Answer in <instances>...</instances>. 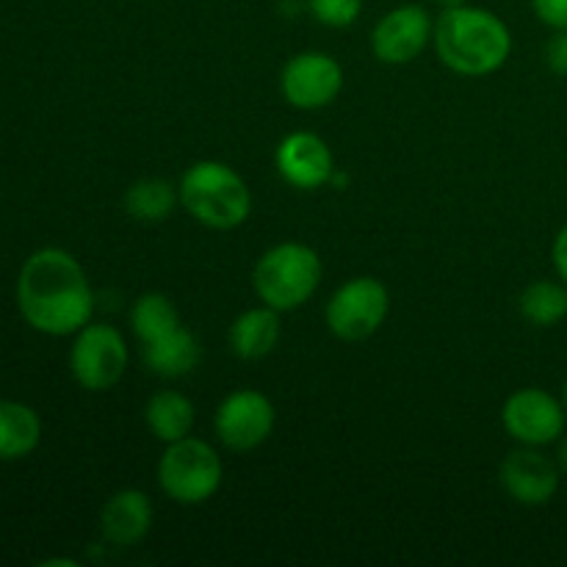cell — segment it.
<instances>
[{"label":"cell","instance_id":"1","mask_svg":"<svg viewBox=\"0 0 567 567\" xmlns=\"http://www.w3.org/2000/svg\"><path fill=\"white\" fill-rule=\"evenodd\" d=\"M17 305L37 332L72 336L92 319L94 297L83 266L64 249L44 247L22 264Z\"/></svg>","mask_w":567,"mask_h":567},{"label":"cell","instance_id":"2","mask_svg":"<svg viewBox=\"0 0 567 567\" xmlns=\"http://www.w3.org/2000/svg\"><path fill=\"white\" fill-rule=\"evenodd\" d=\"M432 39L443 64L468 78L493 75L513 53V33L507 22L493 11L468 3L443 9Z\"/></svg>","mask_w":567,"mask_h":567},{"label":"cell","instance_id":"3","mask_svg":"<svg viewBox=\"0 0 567 567\" xmlns=\"http://www.w3.org/2000/svg\"><path fill=\"white\" fill-rule=\"evenodd\" d=\"M181 203L199 225L210 230H233L252 210L247 183L236 169L219 161H197L181 181Z\"/></svg>","mask_w":567,"mask_h":567},{"label":"cell","instance_id":"4","mask_svg":"<svg viewBox=\"0 0 567 567\" xmlns=\"http://www.w3.org/2000/svg\"><path fill=\"white\" fill-rule=\"evenodd\" d=\"M321 282V258L308 244L286 241L260 255L252 271L255 293L264 305L288 313L308 302Z\"/></svg>","mask_w":567,"mask_h":567},{"label":"cell","instance_id":"5","mask_svg":"<svg viewBox=\"0 0 567 567\" xmlns=\"http://www.w3.org/2000/svg\"><path fill=\"white\" fill-rule=\"evenodd\" d=\"M221 476H225V465H221L216 449L192 435L166 443V452L161 454V491L183 507H197L216 496V491L221 487Z\"/></svg>","mask_w":567,"mask_h":567},{"label":"cell","instance_id":"6","mask_svg":"<svg viewBox=\"0 0 567 567\" xmlns=\"http://www.w3.org/2000/svg\"><path fill=\"white\" fill-rule=\"evenodd\" d=\"M391 297L377 277H354L332 293L327 305V327L341 341H365L388 319Z\"/></svg>","mask_w":567,"mask_h":567},{"label":"cell","instance_id":"7","mask_svg":"<svg viewBox=\"0 0 567 567\" xmlns=\"http://www.w3.org/2000/svg\"><path fill=\"white\" fill-rule=\"evenodd\" d=\"M72 377L86 391H109L125 377L127 343L111 324H86L70 349Z\"/></svg>","mask_w":567,"mask_h":567},{"label":"cell","instance_id":"8","mask_svg":"<svg viewBox=\"0 0 567 567\" xmlns=\"http://www.w3.org/2000/svg\"><path fill=\"white\" fill-rule=\"evenodd\" d=\"M504 430L524 446H548L565 435L567 410L543 388H520L504 402Z\"/></svg>","mask_w":567,"mask_h":567},{"label":"cell","instance_id":"9","mask_svg":"<svg viewBox=\"0 0 567 567\" xmlns=\"http://www.w3.org/2000/svg\"><path fill=\"white\" fill-rule=\"evenodd\" d=\"M214 430L233 452H252L260 443L269 441L275 430V404L252 388L233 391L216 408Z\"/></svg>","mask_w":567,"mask_h":567},{"label":"cell","instance_id":"10","mask_svg":"<svg viewBox=\"0 0 567 567\" xmlns=\"http://www.w3.org/2000/svg\"><path fill=\"white\" fill-rule=\"evenodd\" d=\"M341 86L343 70L330 53L308 50L282 66L280 92L299 111L327 109L341 94Z\"/></svg>","mask_w":567,"mask_h":567},{"label":"cell","instance_id":"11","mask_svg":"<svg viewBox=\"0 0 567 567\" xmlns=\"http://www.w3.org/2000/svg\"><path fill=\"white\" fill-rule=\"evenodd\" d=\"M432 31H435V25H432L424 6H399L377 22L374 33H371V50L382 64H410L424 53Z\"/></svg>","mask_w":567,"mask_h":567},{"label":"cell","instance_id":"12","mask_svg":"<svg viewBox=\"0 0 567 567\" xmlns=\"http://www.w3.org/2000/svg\"><path fill=\"white\" fill-rule=\"evenodd\" d=\"M498 482L513 502L524 507H543L559 491V463L537 452V446H524L504 460Z\"/></svg>","mask_w":567,"mask_h":567},{"label":"cell","instance_id":"13","mask_svg":"<svg viewBox=\"0 0 567 567\" xmlns=\"http://www.w3.org/2000/svg\"><path fill=\"white\" fill-rule=\"evenodd\" d=\"M275 164L282 181L302 192L327 186L336 175V161L327 142L308 131H297L282 138L275 153Z\"/></svg>","mask_w":567,"mask_h":567},{"label":"cell","instance_id":"14","mask_svg":"<svg viewBox=\"0 0 567 567\" xmlns=\"http://www.w3.org/2000/svg\"><path fill=\"white\" fill-rule=\"evenodd\" d=\"M153 529V502L144 491H120L100 513V532L114 546H136Z\"/></svg>","mask_w":567,"mask_h":567},{"label":"cell","instance_id":"15","mask_svg":"<svg viewBox=\"0 0 567 567\" xmlns=\"http://www.w3.org/2000/svg\"><path fill=\"white\" fill-rule=\"evenodd\" d=\"M142 358L153 374L166 377V380H177L197 369L199 358H203V347H199L197 336L177 324L175 330L164 332L161 338L142 343Z\"/></svg>","mask_w":567,"mask_h":567},{"label":"cell","instance_id":"16","mask_svg":"<svg viewBox=\"0 0 567 567\" xmlns=\"http://www.w3.org/2000/svg\"><path fill=\"white\" fill-rule=\"evenodd\" d=\"M282 324L280 310L260 305V308L247 310L230 324V349L241 360H260L275 352L280 343Z\"/></svg>","mask_w":567,"mask_h":567},{"label":"cell","instance_id":"17","mask_svg":"<svg viewBox=\"0 0 567 567\" xmlns=\"http://www.w3.org/2000/svg\"><path fill=\"white\" fill-rule=\"evenodd\" d=\"M144 421L147 430L153 432L158 441L175 443L192 435L194 421H197V410H194L192 399L183 396L177 391H161L144 408Z\"/></svg>","mask_w":567,"mask_h":567},{"label":"cell","instance_id":"18","mask_svg":"<svg viewBox=\"0 0 567 567\" xmlns=\"http://www.w3.org/2000/svg\"><path fill=\"white\" fill-rule=\"evenodd\" d=\"M42 441V421L28 404L0 399V460L28 457Z\"/></svg>","mask_w":567,"mask_h":567},{"label":"cell","instance_id":"19","mask_svg":"<svg viewBox=\"0 0 567 567\" xmlns=\"http://www.w3.org/2000/svg\"><path fill=\"white\" fill-rule=\"evenodd\" d=\"M520 316L535 327H557L567 319V286L554 280H537L520 293Z\"/></svg>","mask_w":567,"mask_h":567},{"label":"cell","instance_id":"20","mask_svg":"<svg viewBox=\"0 0 567 567\" xmlns=\"http://www.w3.org/2000/svg\"><path fill=\"white\" fill-rule=\"evenodd\" d=\"M181 192L161 177H144L125 192V210L138 221H161L175 210Z\"/></svg>","mask_w":567,"mask_h":567},{"label":"cell","instance_id":"21","mask_svg":"<svg viewBox=\"0 0 567 567\" xmlns=\"http://www.w3.org/2000/svg\"><path fill=\"white\" fill-rule=\"evenodd\" d=\"M131 324L138 341L147 343L153 338H161L164 332L175 330L181 324V316H177V308L172 305L169 297H164V293H144L133 305Z\"/></svg>","mask_w":567,"mask_h":567},{"label":"cell","instance_id":"22","mask_svg":"<svg viewBox=\"0 0 567 567\" xmlns=\"http://www.w3.org/2000/svg\"><path fill=\"white\" fill-rule=\"evenodd\" d=\"M308 9L321 25L347 28L363 11V0H308Z\"/></svg>","mask_w":567,"mask_h":567},{"label":"cell","instance_id":"23","mask_svg":"<svg viewBox=\"0 0 567 567\" xmlns=\"http://www.w3.org/2000/svg\"><path fill=\"white\" fill-rule=\"evenodd\" d=\"M537 20L554 31H567V0H532Z\"/></svg>","mask_w":567,"mask_h":567},{"label":"cell","instance_id":"24","mask_svg":"<svg viewBox=\"0 0 567 567\" xmlns=\"http://www.w3.org/2000/svg\"><path fill=\"white\" fill-rule=\"evenodd\" d=\"M546 64L557 75H567V31H557L546 42Z\"/></svg>","mask_w":567,"mask_h":567},{"label":"cell","instance_id":"25","mask_svg":"<svg viewBox=\"0 0 567 567\" xmlns=\"http://www.w3.org/2000/svg\"><path fill=\"white\" fill-rule=\"evenodd\" d=\"M551 258H554V269H557L559 280L567 286V225L557 233V238H554Z\"/></svg>","mask_w":567,"mask_h":567},{"label":"cell","instance_id":"26","mask_svg":"<svg viewBox=\"0 0 567 567\" xmlns=\"http://www.w3.org/2000/svg\"><path fill=\"white\" fill-rule=\"evenodd\" d=\"M557 463H559V468H563L565 474H567V435L563 437V441H559V449H557Z\"/></svg>","mask_w":567,"mask_h":567},{"label":"cell","instance_id":"27","mask_svg":"<svg viewBox=\"0 0 567 567\" xmlns=\"http://www.w3.org/2000/svg\"><path fill=\"white\" fill-rule=\"evenodd\" d=\"M435 3H441L443 9H454V6H463L468 3V0H435Z\"/></svg>","mask_w":567,"mask_h":567},{"label":"cell","instance_id":"28","mask_svg":"<svg viewBox=\"0 0 567 567\" xmlns=\"http://www.w3.org/2000/svg\"><path fill=\"white\" fill-rule=\"evenodd\" d=\"M563 404H565V410H567V382H565V391H563Z\"/></svg>","mask_w":567,"mask_h":567}]
</instances>
